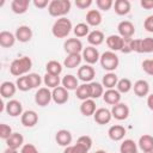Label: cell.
<instances>
[{"instance_id": "cell-51", "label": "cell", "mask_w": 153, "mask_h": 153, "mask_svg": "<svg viewBox=\"0 0 153 153\" xmlns=\"http://www.w3.org/2000/svg\"><path fill=\"white\" fill-rule=\"evenodd\" d=\"M91 5H92V0H75V6L81 10L88 8Z\"/></svg>"}, {"instance_id": "cell-30", "label": "cell", "mask_w": 153, "mask_h": 153, "mask_svg": "<svg viewBox=\"0 0 153 153\" xmlns=\"http://www.w3.org/2000/svg\"><path fill=\"white\" fill-rule=\"evenodd\" d=\"M30 5V0H13L11 2V10L16 14H24Z\"/></svg>"}, {"instance_id": "cell-12", "label": "cell", "mask_w": 153, "mask_h": 153, "mask_svg": "<svg viewBox=\"0 0 153 153\" xmlns=\"http://www.w3.org/2000/svg\"><path fill=\"white\" fill-rule=\"evenodd\" d=\"M51 96H53V102L57 105H62V104L67 103L69 99L68 90H66L63 86H57V87L53 88Z\"/></svg>"}, {"instance_id": "cell-47", "label": "cell", "mask_w": 153, "mask_h": 153, "mask_svg": "<svg viewBox=\"0 0 153 153\" xmlns=\"http://www.w3.org/2000/svg\"><path fill=\"white\" fill-rule=\"evenodd\" d=\"M142 66V69L146 74L148 75H153V59H146L142 61L141 63Z\"/></svg>"}, {"instance_id": "cell-8", "label": "cell", "mask_w": 153, "mask_h": 153, "mask_svg": "<svg viewBox=\"0 0 153 153\" xmlns=\"http://www.w3.org/2000/svg\"><path fill=\"white\" fill-rule=\"evenodd\" d=\"M81 56H82V60L86 62V65H91V66L97 63L100 59V54H99L98 49L96 47H92V45L84 48Z\"/></svg>"}, {"instance_id": "cell-57", "label": "cell", "mask_w": 153, "mask_h": 153, "mask_svg": "<svg viewBox=\"0 0 153 153\" xmlns=\"http://www.w3.org/2000/svg\"><path fill=\"white\" fill-rule=\"evenodd\" d=\"M143 153H153V151L152 152H143Z\"/></svg>"}, {"instance_id": "cell-6", "label": "cell", "mask_w": 153, "mask_h": 153, "mask_svg": "<svg viewBox=\"0 0 153 153\" xmlns=\"http://www.w3.org/2000/svg\"><path fill=\"white\" fill-rule=\"evenodd\" d=\"M53 100L51 91L48 87H39L35 93V103L38 106H47Z\"/></svg>"}, {"instance_id": "cell-9", "label": "cell", "mask_w": 153, "mask_h": 153, "mask_svg": "<svg viewBox=\"0 0 153 153\" xmlns=\"http://www.w3.org/2000/svg\"><path fill=\"white\" fill-rule=\"evenodd\" d=\"M78 79L81 80L82 82H91L93 81V78L96 75V71L94 68L91 66V65H84V66H80L78 68Z\"/></svg>"}, {"instance_id": "cell-7", "label": "cell", "mask_w": 153, "mask_h": 153, "mask_svg": "<svg viewBox=\"0 0 153 153\" xmlns=\"http://www.w3.org/2000/svg\"><path fill=\"white\" fill-rule=\"evenodd\" d=\"M63 49L68 55L81 54L84 50V47H82V42L75 37V38H67L63 43Z\"/></svg>"}, {"instance_id": "cell-40", "label": "cell", "mask_w": 153, "mask_h": 153, "mask_svg": "<svg viewBox=\"0 0 153 153\" xmlns=\"http://www.w3.org/2000/svg\"><path fill=\"white\" fill-rule=\"evenodd\" d=\"M73 32H74L75 37H85V36H88V33H90V26L86 23H78L73 27Z\"/></svg>"}, {"instance_id": "cell-13", "label": "cell", "mask_w": 153, "mask_h": 153, "mask_svg": "<svg viewBox=\"0 0 153 153\" xmlns=\"http://www.w3.org/2000/svg\"><path fill=\"white\" fill-rule=\"evenodd\" d=\"M5 111L7 115H10L11 117H18L22 116L23 111V105L19 100L17 99H10L6 104H5Z\"/></svg>"}, {"instance_id": "cell-48", "label": "cell", "mask_w": 153, "mask_h": 153, "mask_svg": "<svg viewBox=\"0 0 153 153\" xmlns=\"http://www.w3.org/2000/svg\"><path fill=\"white\" fill-rule=\"evenodd\" d=\"M133 39L134 38H123V47H122V50H121L123 54H129V53L133 51V49H131Z\"/></svg>"}, {"instance_id": "cell-14", "label": "cell", "mask_w": 153, "mask_h": 153, "mask_svg": "<svg viewBox=\"0 0 153 153\" xmlns=\"http://www.w3.org/2000/svg\"><path fill=\"white\" fill-rule=\"evenodd\" d=\"M112 118L111 110L106 108H98L93 115V120L98 124H108Z\"/></svg>"}, {"instance_id": "cell-11", "label": "cell", "mask_w": 153, "mask_h": 153, "mask_svg": "<svg viewBox=\"0 0 153 153\" xmlns=\"http://www.w3.org/2000/svg\"><path fill=\"white\" fill-rule=\"evenodd\" d=\"M117 31L122 38H133L135 33V26L129 20H122L117 25Z\"/></svg>"}, {"instance_id": "cell-1", "label": "cell", "mask_w": 153, "mask_h": 153, "mask_svg": "<svg viewBox=\"0 0 153 153\" xmlns=\"http://www.w3.org/2000/svg\"><path fill=\"white\" fill-rule=\"evenodd\" d=\"M32 68V60L29 56H22L13 60L10 65V73L14 76L27 75Z\"/></svg>"}, {"instance_id": "cell-49", "label": "cell", "mask_w": 153, "mask_h": 153, "mask_svg": "<svg viewBox=\"0 0 153 153\" xmlns=\"http://www.w3.org/2000/svg\"><path fill=\"white\" fill-rule=\"evenodd\" d=\"M20 153H39V152L33 143H24V146L20 148Z\"/></svg>"}, {"instance_id": "cell-43", "label": "cell", "mask_w": 153, "mask_h": 153, "mask_svg": "<svg viewBox=\"0 0 153 153\" xmlns=\"http://www.w3.org/2000/svg\"><path fill=\"white\" fill-rule=\"evenodd\" d=\"M63 153H88V149L85 148L84 146L79 145V143H75V145H71V146L65 147Z\"/></svg>"}, {"instance_id": "cell-5", "label": "cell", "mask_w": 153, "mask_h": 153, "mask_svg": "<svg viewBox=\"0 0 153 153\" xmlns=\"http://www.w3.org/2000/svg\"><path fill=\"white\" fill-rule=\"evenodd\" d=\"M131 49H133V51L139 53V54L152 53L153 51V37H146L142 39L134 38L133 44H131Z\"/></svg>"}, {"instance_id": "cell-29", "label": "cell", "mask_w": 153, "mask_h": 153, "mask_svg": "<svg viewBox=\"0 0 153 153\" xmlns=\"http://www.w3.org/2000/svg\"><path fill=\"white\" fill-rule=\"evenodd\" d=\"M61 84L66 90L73 91V90H76L79 87V79L76 76H74L73 74H66L61 79Z\"/></svg>"}, {"instance_id": "cell-34", "label": "cell", "mask_w": 153, "mask_h": 153, "mask_svg": "<svg viewBox=\"0 0 153 153\" xmlns=\"http://www.w3.org/2000/svg\"><path fill=\"white\" fill-rule=\"evenodd\" d=\"M82 61V56L81 54H71L67 55V57L63 60V66L66 68H75L78 67Z\"/></svg>"}, {"instance_id": "cell-56", "label": "cell", "mask_w": 153, "mask_h": 153, "mask_svg": "<svg viewBox=\"0 0 153 153\" xmlns=\"http://www.w3.org/2000/svg\"><path fill=\"white\" fill-rule=\"evenodd\" d=\"M92 153H106V151H104V149H98V151L92 152Z\"/></svg>"}, {"instance_id": "cell-21", "label": "cell", "mask_w": 153, "mask_h": 153, "mask_svg": "<svg viewBox=\"0 0 153 153\" xmlns=\"http://www.w3.org/2000/svg\"><path fill=\"white\" fill-rule=\"evenodd\" d=\"M133 90L137 97H146L149 94V84L143 79L136 80L133 85Z\"/></svg>"}, {"instance_id": "cell-2", "label": "cell", "mask_w": 153, "mask_h": 153, "mask_svg": "<svg viewBox=\"0 0 153 153\" xmlns=\"http://www.w3.org/2000/svg\"><path fill=\"white\" fill-rule=\"evenodd\" d=\"M72 2L69 0H51L48 6V13L55 18H62L69 13Z\"/></svg>"}, {"instance_id": "cell-28", "label": "cell", "mask_w": 153, "mask_h": 153, "mask_svg": "<svg viewBox=\"0 0 153 153\" xmlns=\"http://www.w3.org/2000/svg\"><path fill=\"white\" fill-rule=\"evenodd\" d=\"M131 5L129 0H116L114 2V10L118 16H127L130 12Z\"/></svg>"}, {"instance_id": "cell-15", "label": "cell", "mask_w": 153, "mask_h": 153, "mask_svg": "<svg viewBox=\"0 0 153 153\" xmlns=\"http://www.w3.org/2000/svg\"><path fill=\"white\" fill-rule=\"evenodd\" d=\"M20 122L24 127L31 128L37 124L38 122V115L35 110H25L20 116Z\"/></svg>"}, {"instance_id": "cell-16", "label": "cell", "mask_w": 153, "mask_h": 153, "mask_svg": "<svg viewBox=\"0 0 153 153\" xmlns=\"http://www.w3.org/2000/svg\"><path fill=\"white\" fill-rule=\"evenodd\" d=\"M14 35L17 41H19L20 43H26V42H30L32 38V30L27 25H20L16 29Z\"/></svg>"}, {"instance_id": "cell-17", "label": "cell", "mask_w": 153, "mask_h": 153, "mask_svg": "<svg viewBox=\"0 0 153 153\" xmlns=\"http://www.w3.org/2000/svg\"><path fill=\"white\" fill-rule=\"evenodd\" d=\"M55 140H56V142L60 146L67 147V146H71L72 140H73V136H72V134H71L69 130H67V129H60L55 134Z\"/></svg>"}, {"instance_id": "cell-10", "label": "cell", "mask_w": 153, "mask_h": 153, "mask_svg": "<svg viewBox=\"0 0 153 153\" xmlns=\"http://www.w3.org/2000/svg\"><path fill=\"white\" fill-rule=\"evenodd\" d=\"M129 106L126 103H118L116 105H112L111 108V115L117 121H124L129 116Z\"/></svg>"}, {"instance_id": "cell-54", "label": "cell", "mask_w": 153, "mask_h": 153, "mask_svg": "<svg viewBox=\"0 0 153 153\" xmlns=\"http://www.w3.org/2000/svg\"><path fill=\"white\" fill-rule=\"evenodd\" d=\"M147 105H148L149 110L153 111V93H151V94L147 96Z\"/></svg>"}, {"instance_id": "cell-23", "label": "cell", "mask_w": 153, "mask_h": 153, "mask_svg": "<svg viewBox=\"0 0 153 153\" xmlns=\"http://www.w3.org/2000/svg\"><path fill=\"white\" fill-rule=\"evenodd\" d=\"M102 20H103V17L99 10H90L86 13V24L88 26H98L100 25Z\"/></svg>"}, {"instance_id": "cell-35", "label": "cell", "mask_w": 153, "mask_h": 153, "mask_svg": "<svg viewBox=\"0 0 153 153\" xmlns=\"http://www.w3.org/2000/svg\"><path fill=\"white\" fill-rule=\"evenodd\" d=\"M88 85H90L91 99H98L99 97H103V94H104V86L102 85V82L91 81V82H88Z\"/></svg>"}, {"instance_id": "cell-52", "label": "cell", "mask_w": 153, "mask_h": 153, "mask_svg": "<svg viewBox=\"0 0 153 153\" xmlns=\"http://www.w3.org/2000/svg\"><path fill=\"white\" fill-rule=\"evenodd\" d=\"M49 2L48 0H33V6L37 8H45L49 6Z\"/></svg>"}, {"instance_id": "cell-32", "label": "cell", "mask_w": 153, "mask_h": 153, "mask_svg": "<svg viewBox=\"0 0 153 153\" xmlns=\"http://www.w3.org/2000/svg\"><path fill=\"white\" fill-rule=\"evenodd\" d=\"M118 82V76L116 75V73L114 72H108L106 74H104V76L102 78V85L106 88H115V86H117Z\"/></svg>"}, {"instance_id": "cell-55", "label": "cell", "mask_w": 153, "mask_h": 153, "mask_svg": "<svg viewBox=\"0 0 153 153\" xmlns=\"http://www.w3.org/2000/svg\"><path fill=\"white\" fill-rule=\"evenodd\" d=\"M4 153H18V149H12V148H6L5 151H4Z\"/></svg>"}, {"instance_id": "cell-25", "label": "cell", "mask_w": 153, "mask_h": 153, "mask_svg": "<svg viewBox=\"0 0 153 153\" xmlns=\"http://www.w3.org/2000/svg\"><path fill=\"white\" fill-rule=\"evenodd\" d=\"M6 145L8 148L19 149L24 146V136L19 133H12V135L6 140Z\"/></svg>"}, {"instance_id": "cell-44", "label": "cell", "mask_w": 153, "mask_h": 153, "mask_svg": "<svg viewBox=\"0 0 153 153\" xmlns=\"http://www.w3.org/2000/svg\"><path fill=\"white\" fill-rule=\"evenodd\" d=\"M12 128L8 126V124H6V123H1L0 124V137L2 139V140H7L11 135H12Z\"/></svg>"}, {"instance_id": "cell-42", "label": "cell", "mask_w": 153, "mask_h": 153, "mask_svg": "<svg viewBox=\"0 0 153 153\" xmlns=\"http://www.w3.org/2000/svg\"><path fill=\"white\" fill-rule=\"evenodd\" d=\"M27 78H29V81H30L32 88H39L41 84L43 82L42 76L39 74H37V73H29Z\"/></svg>"}, {"instance_id": "cell-37", "label": "cell", "mask_w": 153, "mask_h": 153, "mask_svg": "<svg viewBox=\"0 0 153 153\" xmlns=\"http://www.w3.org/2000/svg\"><path fill=\"white\" fill-rule=\"evenodd\" d=\"M43 82H44L45 87H48V88H55V87L60 86L61 79H60L59 75H53V74L45 73L44 76H43Z\"/></svg>"}, {"instance_id": "cell-19", "label": "cell", "mask_w": 153, "mask_h": 153, "mask_svg": "<svg viewBox=\"0 0 153 153\" xmlns=\"http://www.w3.org/2000/svg\"><path fill=\"white\" fill-rule=\"evenodd\" d=\"M17 85L12 81H4L0 85V94L2 99H10L16 94Z\"/></svg>"}, {"instance_id": "cell-53", "label": "cell", "mask_w": 153, "mask_h": 153, "mask_svg": "<svg viewBox=\"0 0 153 153\" xmlns=\"http://www.w3.org/2000/svg\"><path fill=\"white\" fill-rule=\"evenodd\" d=\"M140 5L145 10H152L153 8V0H141Z\"/></svg>"}, {"instance_id": "cell-31", "label": "cell", "mask_w": 153, "mask_h": 153, "mask_svg": "<svg viewBox=\"0 0 153 153\" xmlns=\"http://www.w3.org/2000/svg\"><path fill=\"white\" fill-rule=\"evenodd\" d=\"M105 37H104V33L100 31V30H92L90 31L88 36H87V42L90 43V45L92 47H98L103 42H104Z\"/></svg>"}, {"instance_id": "cell-36", "label": "cell", "mask_w": 153, "mask_h": 153, "mask_svg": "<svg viewBox=\"0 0 153 153\" xmlns=\"http://www.w3.org/2000/svg\"><path fill=\"white\" fill-rule=\"evenodd\" d=\"M62 65L59 62V61H56V60H50V61H48L47 62V65H45V73H48V74H53V75H59L60 76V74L62 73Z\"/></svg>"}, {"instance_id": "cell-3", "label": "cell", "mask_w": 153, "mask_h": 153, "mask_svg": "<svg viewBox=\"0 0 153 153\" xmlns=\"http://www.w3.org/2000/svg\"><path fill=\"white\" fill-rule=\"evenodd\" d=\"M72 29H73L72 22L68 18L62 17L54 22V24L51 26V33L56 38H65L71 33Z\"/></svg>"}, {"instance_id": "cell-27", "label": "cell", "mask_w": 153, "mask_h": 153, "mask_svg": "<svg viewBox=\"0 0 153 153\" xmlns=\"http://www.w3.org/2000/svg\"><path fill=\"white\" fill-rule=\"evenodd\" d=\"M137 147L142 152H152L153 151V136L149 134H143L140 136L137 141Z\"/></svg>"}, {"instance_id": "cell-26", "label": "cell", "mask_w": 153, "mask_h": 153, "mask_svg": "<svg viewBox=\"0 0 153 153\" xmlns=\"http://www.w3.org/2000/svg\"><path fill=\"white\" fill-rule=\"evenodd\" d=\"M17 38L16 35L12 33L11 31H1L0 32V45L2 48H11L14 45Z\"/></svg>"}, {"instance_id": "cell-50", "label": "cell", "mask_w": 153, "mask_h": 153, "mask_svg": "<svg viewBox=\"0 0 153 153\" xmlns=\"http://www.w3.org/2000/svg\"><path fill=\"white\" fill-rule=\"evenodd\" d=\"M143 27L148 32H153V14L148 16L143 22Z\"/></svg>"}, {"instance_id": "cell-18", "label": "cell", "mask_w": 153, "mask_h": 153, "mask_svg": "<svg viewBox=\"0 0 153 153\" xmlns=\"http://www.w3.org/2000/svg\"><path fill=\"white\" fill-rule=\"evenodd\" d=\"M106 45L110 48L111 51L116 53V51H121L122 47H123V38L120 35H110L105 38Z\"/></svg>"}, {"instance_id": "cell-41", "label": "cell", "mask_w": 153, "mask_h": 153, "mask_svg": "<svg viewBox=\"0 0 153 153\" xmlns=\"http://www.w3.org/2000/svg\"><path fill=\"white\" fill-rule=\"evenodd\" d=\"M16 85H17V88H18L19 91H23V92H26V91L32 90V87H31V84H30V81H29L27 75H23V76L17 78Z\"/></svg>"}, {"instance_id": "cell-38", "label": "cell", "mask_w": 153, "mask_h": 153, "mask_svg": "<svg viewBox=\"0 0 153 153\" xmlns=\"http://www.w3.org/2000/svg\"><path fill=\"white\" fill-rule=\"evenodd\" d=\"M75 93H76V98L80 99L81 102L86 100V99H90L91 98V96H90V85L86 84V82L79 85V87L75 90Z\"/></svg>"}, {"instance_id": "cell-39", "label": "cell", "mask_w": 153, "mask_h": 153, "mask_svg": "<svg viewBox=\"0 0 153 153\" xmlns=\"http://www.w3.org/2000/svg\"><path fill=\"white\" fill-rule=\"evenodd\" d=\"M131 88H133V82L130 81V79H128V78L118 79L116 90H117L120 93H128Z\"/></svg>"}, {"instance_id": "cell-33", "label": "cell", "mask_w": 153, "mask_h": 153, "mask_svg": "<svg viewBox=\"0 0 153 153\" xmlns=\"http://www.w3.org/2000/svg\"><path fill=\"white\" fill-rule=\"evenodd\" d=\"M137 145L131 139H124L120 146V153H139Z\"/></svg>"}, {"instance_id": "cell-20", "label": "cell", "mask_w": 153, "mask_h": 153, "mask_svg": "<svg viewBox=\"0 0 153 153\" xmlns=\"http://www.w3.org/2000/svg\"><path fill=\"white\" fill-rule=\"evenodd\" d=\"M127 130L121 124H115V126H111L108 130V135L110 137V140L112 141H121L124 139V135H126Z\"/></svg>"}, {"instance_id": "cell-24", "label": "cell", "mask_w": 153, "mask_h": 153, "mask_svg": "<svg viewBox=\"0 0 153 153\" xmlns=\"http://www.w3.org/2000/svg\"><path fill=\"white\" fill-rule=\"evenodd\" d=\"M97 108H96V102L94 99H86V100H82L81 104H80V112L81 115L88 117V116H93L94 112H96Z\"/></svg>"}, {"instance_id": "cell-22", "label": "cell", "mask_w": 153, "mask_h": 153, "mask_svg": "<svg viewBox=\"0 0 153 153\" xmlns=\"http://www.w3.org/2000/svg\"><path fill=\"white\" fill-rule=\"evenodd\" d=\"M121 97H122L121 93L116 88L106 90V91H104V94H103L104 102L109 105H116V104L121 103Z\"/></svg>"}, {"instance_id": "cell-46", "label": "cell", "mask_w": 153, "mask_h": 153, "mask_svg": "<svg viewBox=\"0 0 153 153\" xmlns=\"http://www.w3.org/2000/svg\"><path fill=\"white\" fill-rule=\"evenodd\" d=\"M96 5H97L98 10L106 12L114 6V1L112 0H96Z\"/></svg>"}, {"instance_id": "cell-45", "label": "cell", "mask_w": 153, "mask_h": 153, "mask_svg": "<svg viewBox=\"0 0 153 153\" xmlns=\"http://www.w3.org/2000/svg\"><path fill=\"white\" fill-rule=\"evenodd\" d=\"M76 143L84 146L85 148H87V149L90 151L91 147H92V143H93V142H92V137H91V136H88V135H81V136L78 137Z\"/></svg>"}, {"instance_id": "cell-4", "label": "cell", "mask_w": 153, "mask_h": 153, "mask_svg": "<svg viewBox=\"0 0 153 153\" xmlns=\"http://www.w3.org/2000/svg\"><path fill=\"white\" fill-rule=\"evenodd\" d=\"M99 63H100L103 69H105L108 72H114L120 65V59L116 55V53H114L111 50H108V51H104L100 55Z\"/></svg>"}]
</instances>
